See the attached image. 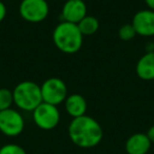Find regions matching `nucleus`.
I'll use <instances>...</instances> for the list:
<instances>
[{
    "instance_id": "f257e3e1",
    "label": "nucleus",
    "mask_w": 154,
    "mask_h": 154,
    "mask_svg": "<svg viewBox=\"0 0 154 154\" xmlns=\"http://www.w3.org/2000/svg\"><path fill=\"white\" fill-rule=\"evenodd\" d=\"M68 133L72 143L82 149L96 147L103 137L100 124L88 115L73 118L69 125Z\"/></svg>"
},
{
    "instance_id": "f03ea898",
    "label": "nucleus",
    "mask_w": 154,
    "mask_h": 154,
    "mask_svg": "<svg viewBox=\"0 0 154 154\" xmlns=\"http://www.w3.org/2000/svg\"><path fill=\"white\" fill-rule=\"evenodd\" d=\"M53 41L60 52L66 54H75L82 47L84 35L78 26L71 22L61 21L53 31Z\"/></svg>"
},
{
    "instance_id": "7ed1b4c3",
    "label": "nucleus",
    "mask_w": 154,
    "mask_h": 154,
    "mask_svg": "<svg viewBox=\"0 0 154 154\" xmlns=\"http://www.w3.org/2000/svg\"><path fill=\"white\" fill-rule=\"evenodd\" d=\"M14 103L18 109L26 112H33L41 103L40 86L34 82H21L13 90Z\"/></svg>"
},
{
    "instance_id": "20e7f679",
    "label": "nucleus",
    "mask_w": 154,
    "mask_h": 154,
    "mask_svg": "<svg viewBox=\"0 0 154 154\" xmlns=\"http://www.w3.org/2000/svg\"><path fill=\"white\" fill-rule=\"evenodd\" d=\"M42 101L58 106L64 103L68 97V87L66 82L57 77H51L40 86Z\"/></svg>"
},
{
    "instance_id": "39448f33",
    "label": "nucleus",
    "mask_w": 154,
    "mask_h": 154,
    "mask_svg": "<svg viewBox=\"0 0 154 154\" xmlns=\"http://www.w3.org/2000/svg\"><path fill=\"white\" fill-rule=\"evenodd\" d=\"M32 113L35 125L42 130H53L60 122V112L57 106L45 101H42Z\"/></svg>"
},
{
    "instance_id": "423d86ee",
    "label": "nucleus",
    "mask_w": 154,
    "mask_h": 154,
    "mask_svg": "<svg viewBox=\"0 0 154 154\" xmlns=\"http://www.w3.org/2000/svg\"><path fill=\"white\" fill-rule=\"evenodd\" d=\"M50 7L47 0H21L19 14L28 22L38 23L48 17Z\"/></svg>"
},
{
    "instance_id": "0eeeda50",
    "label": "nucleus",
    "mask_w": 154,
    "mask_h": 154,
    "mask_svg": "<svg viewBox=\"0 0 154 154\" xmlns=\"http://www.w3.org/2000/svg\"><path fill=\"white\" fill-rule=\"evenodd\" d=\"M24 130V119L19 111L8 109L0 111V132L5 136H18Z\"/></svg>"
},
{
    "instance_id": "6e6552de",
    "label": "nucleus",
    "mask_w": 154,
    "mask_h": 154,
    "mask_svg": "<svg viewBox=\"0 0 154 154\" xmlns=\"http://www.w3.org/2000/svg\"><path fill=\"white\" fill-rule=\"evenodd\" d=\"M131 23L139 36H154V11L149 9L138 11L134 15Z\"/></svg>"
},
{
    "instance_id": "1a4fd4ad",
    "label": "nucleus",
    "mask_w": 154,
    "mask_h": 154,
    "mask_svg": "<svg viewBox=\"0 0 154 154\" xmlns=\"http://www.w3.org/2000/svg\"><path fill=\"white\" fill-rule=\"evenodd\" d=\"M62 21L77 24L87 16V5L84 0H66L61 10Z\"/></svg>"
},
{
    "instance_id": "9d476101",
    "label": "nucleus",
    "mask_w": 154,
    "mask_h": 154,
    "mask_svg": "<svg viewBox=\"0 0 154 154\" xmlns=\"http://www.w3.org/2000/svg\"><path fill=\"white\" fill-rule=\"evenodd\" d=\"M151 141L145 133H135L126 141V151L128 154H147L151 148Z\"/></svg>"
},
{
    "instance_id": "9b49d317",
    "label": "nucleus",
    "mask_w": 154,
    "mask_h": 154,
    "mask_svg": "<svg viewBox=\"0 0 154 154\" xmlns=\"http://www.w3.org/2000/svg\"><path fill=\"white\" fill-rule=\"evenodd\" d=\"M87 108H88V103L86 98L80 94H76V93L70 94L64 100V109L66 113L73 118L86 115Z\"/></svg>"
},
{
    "instance_id": "f8f14e48",
    "label": "nucleus",
    "mask_w": 154,
    "mask_h": 154,
    "mask_svg": "<svg viewBox=\"0 0 154 154\" xmlns=\"http://www.w3.org/2000/svg\"><path fill=\"white\" fill-rule=\"evenodd\" d=\"M136 74L143 80H154V51L143 55L136 63Z\"/></svg>"
},
{
    "instance_id": "ddd939ff",
    "label": "nucleus",
    "mask_w": 154,
    "mask_h": 154,
    "mask_svg": "<svg viewBox=\"0 0 154 154\" xmlns=\"http://www.w3.org/2000/svg\"><path fill=\"white\" fill-rule=\"evenodd\" d=\"M77 26H78V29L84 36H91L98 31L99 22L97 18H95L94 16L87 15L86 17H84L77 23Z\"/></svg>"
},
{
    "instance_id": "4468645a",
    "label": "nucleus",
    "mask_w": 154,
    "mask_h": 154,
    "mask_svg": "<svg viewBox=\"0 0 154 154\" xmlns=\"http://www.w3.org/2000/svg\"><path fill=\"white\" fill-rule=\"evenodd\" d=\"M14 103L13 91L7 88L0 89V111L11 109Z\"/></svg>"
},
{
    "instance_id": "2eb2a0df",
    "label": "nucleus",
    "mask_w": 154,
    "mask_h": 154,
    "mask_svg": "<svg viewBox=\"0 0 154 154\" xmlns=\"http://www.w3.org/2000/svg\"><path fill=\"white\" fill-rule=\"evenodd\" d=\"M136 35V31H135L134 26H132V23H125L118 30V36L124 41L132 40Z\"/></svg>"
},
{
    "instance_id": "dca6fc26",
    "label": "nucleus",
    "mask_w": 154,
    "mask_h": 154,
    "mask_svg": "<svg viewBox=\"0 0 154 154\" xmlns=\"http://www.w3.org/2000/svg\"><path fill=\"white\" fill-rule=\"evenodd\" d=\"M0 154H26V152L17 143H7L0 147Z\"/></svg>"
},
{
    "instance_id": "f3484780",
    "label": "nucleus",
    "mask_w": 154,
    "mask_h": 154,
    "mask_svg": "<svg viewBox=\"0 0 154 154\" xmlns=\"http://www.w3.org/2000/svg\"><path fill=\"white\" fill-rule=\"evenodd\" d=\"M5 16H7V7H5V3L0 0V22L3 21Z\"/></svg>"
},
{
    "instance_id": "a211bd4d",
    "label": "nucleus",
    "mask_w": 154,
    "mask_h": 154,
    "mask_svg": "<svg viewBox=\"0 0 154 154\" xmlns=\"http://www.w3.org/2000/svg\"><path fill=\"white\" fill-rule=\"evenodd\" d=\"M147 136H148V138L150 139L151 143H154V125L149 128V130H148V132H147Z\"/></svg>"
},
{
    "instance_id": "6ab92c4d",
    "label": "nucleus",
    "mask_w": 154,
    "mask_h": 154,
    "mask_svg": "<svg viewBox=\"0 0 154 154\" xmlns=\"http://www.w3.org/2000/svg\"><path fill=\"white\" fill-rule=\"evenodd\" d=\"M146 5L149 8V10L151 11H154V0H145Z\"/></svg>"
},
{
    "instance_id": "aec40b11",
    "label": "nucleus",
    "mask_w": 154,
    "mask_h": 154,
    "mask_svg": "<svg viewBox=\"0 0 154 154\" xmlns=\"http://www.w3.org/2000/svg\"><path fill=\"white\" fill-rule=\"evenodd\" d=\"M17 1H18V0H17ZM19 1H21V0H19Z\"/></svg>"
},
{
    "instance_id": "412c9836",
    "label": "nucleus",
    "mask_w": 154,
    "mask_h": 154,
    "mask_svg": "<svg viewBox=\"0 0 154 154\" xmlns=\"http://www.w3.org/2000/svg\"><path fill=\"white\" fill-rule=\"evenodd\" d=\"M63 1H66V0H63Z\"/></svg>"
}]
</instances>
